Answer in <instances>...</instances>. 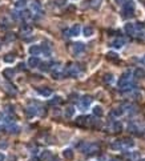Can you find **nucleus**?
I'll list each match as a JSON object with an SVG mask.
<instances>
[{
    "label": "nucleus",
    "instance_id": "obj_1",
    "mask_svg": "<svg viewBox=\"0 0 145 161\" xmlns=\"http://www.w3.org/2000/svg\"><path fill=\"white\" fill-rule=\"evenodd\" d=\"M117 85L120 87L121 89H136L134 84H132V72L131 71H126V72H124L123 75H121Z\"/></svg>",
    "mask_w": 145,
    "mask_h": 161
},
{
    "label": "nucleus",
    "instance_id": "obj_2",
    "mask_svg": "<svg viewBox=\"0 0 145 161\" xmlns=\"http://www.w3.org/2000/svg\"><path fill=\"white\" fill-rule=\"evenodd\" d=\"M77 147L80 148V150L84 155H93V153L99 152L100 149V145L96 142H84V144H80Z\"/></svg>",
    "mask_w": 145,
    "mask_h": 161
},
{
    "label": "nucleus",
    "instance_id": "obj_3",
    "mask_svg": "<svg viewBox=\"0 0 145 161\" xmlns=\"http://www.w3.org/2000/svg\"><path fill=\"white\" fill-rule=\"evenodd\" d=\"M65 76H71V77H79L81 73V65L79 64H69L67 68H64Z\"/></svg>",
    "mask_w": 145,
    "mask_h": 161
},
{
    "label": "nucleus",
    "instance_id": "obj_4",
    "mask_svg": "<svg viewBox=\"0 0 145 161\" xmlns=\"http://www.w3.org/2000/svg\"><path fill=\"white\" fill-rule=\"evenodd\" d=\"M134 8H136V4H134L133 0H126L125 3H124V6H123L124 17H131V16H133Z\"/></svg>",
    "mask_w": 145,
    "mask_h": 161
},
{
    "label": "nucleus",
    "instance_id": "obj_5",
    "mask_svg": "<svg viewBox=\"0 0 145 161\" xmlns=\"http://www.w3.org/2000/svg\"><path fill=\"white\" fill-rule=\"evenodd\" d=\"M51 73H52V77L56 79V80H59V79H63V77L65 76L64 68H63L60 64H53V65H52Z\"/></svg>",
    "mask_w": 145,
    "mask_h": 161
},
{
    "label": "nucleus",
    "instance_id": "obj_6",
    "mask_svg": "<svg viewBox=\"0 0 145 161\" xmlns=\"http://www.w3.org/2000/svg\"><path fill=\"white\" fill-rule=\"evenodd\" d=\"M91 104H92V97L88 96V95L83 96L79 100V108H80V110H87Z\"/></svg>",
    "mask_w": 145,
    "mask_h": 161
},
{
    "label": "nucleus",
    "instance_id": "obj_7",
    "mask_svg": "<svg viewBox=\"0 0 145 161\" xmlns=\"http://www.w3.org/2000/svg\"><path fill=\"white\" fill-rule=\"evenodd\" d=\"M85 51V45H84V43H75L72 44V53L75 55V56H79V55H81L83 52Z\"/></svg>",
    "mask_w": 145,
    "mask_h": 161
},
{
    "label": "nucleus",
    "instance_id": "obj_8",
    "mask_svg": "<svg viewBox=\"0 0 145 161\" xmlns=\"http://www.w3.org/2000/svg\"><path fill=\"white\" fill-rule=\"evenodd\" d=\"M28 52H30L31 56H39L40 53H43V49H41V45L39 44H33L28 48Z\"/></svg>",
    "mask_w": 145,
    "mask_h": 161
},
{
    "label": "nucleus",
    "instance_id": "obj_9",
    "mask_svg": "<svg viewBox=\"0 0 145 161\" xmlns=\"http://www.w3.org/2000/svg\"><path fill=\"white\" fill-rule=\"evenodd\" d=\"M124 31H125L128 35H131V36H136V32H137L136 24H133V23H126L125 27H124Z\"/></svg>",
    "mask_w": 145,
    "mask_h": 161
},
{
    "label": "nucleus",
    "instance_id": "obj_10",
    "mask_svg": "<svg viewBox=\"0 0 145 161\" xmlns=\"http://www.w3.org/2000/svg\"><path fill=\"white\" fill-rule=\"evenodd\" d=\"M32 32H33V28L31 27V25H28V24H24L22 27V30H20V33H22L23 38H28V36H31L32 35Z\"/></svg>",
    "mask_w": 145,
    "mask_h": 161
},
{
    "label": "nucleus",
    "instance_id": "obj_11",
    "mask_svg": "<svg viewBox=\"0 0 145 161\" xmlns=\"http://www.w3.org/2000/svg\"><path fill=\"white\" fill-rule=\"evenodd\" d=\"M124 45H125V40H124V39H121V38L115 39V40L110 43V47H113L115 49H121Z\"/></svg>",
    "mask_w": 145,
    "mask_h": 161
},
{
    "label": "nucleus",
    "instance_id": "obj_12",
    "mask_svg": "<svg viewBox=\"0 0 145 161\" xmlns=\"http://www.w3.org/2000/svg\"><path fill=\"white\" fill-rule=\"evenodd\" d=\"M6 129H7V132L11 133V134H17L20 131H22V128H20L17 124H15V123H12V124H9L8 126H6Z\"/></svg>",
    "mask_w": 145,
    "mask_h": 161
},
{
    "label": "nucleus",
    "instance_id": "obj_13",
    "mask_svg": "<svg viewBox=\"0 0 145 161\" xmlns=\"http://www.w3.org/2000/svg\"><path fill=\"white\" fill-rule=\"evenodd\" d=\"M53 153L51 152V150H43V152L40 153V161H51L52 158H53Z\"/></svg>",
    "mask_w": 145,
    "mask_h": 161
},
{
    "label": "nucleus",
    "instance_id": "obj_14",
    "mask_svg": "<svg viewBox=\"0 0 145 161\" xmlns=\"http://www.w3.org/2000/svg\"><path fill=\"white\" fill-rule=\"evenodd\" d=\"M40 59H39L38 56H31L30 59H28V67L31 68H39V65H40Z\"/></svg>",
    "mask_w": 145,
    "mask_h": 161
},
{
    "label": "nucleus",
    "instance_id": "obj_15",
    "mask_svg": "<svg viewBox=\"0 0 145 161\" xmlns=\"http://www.w3.org/2000/svg\"><path fill=\"white\" fill-rule=\"evenodd\" d=\"M25 113H27L28 117H35V116L39 113V109L35 107V105H28V107L25 108Z\"/></svg>",
    "mask_w": 145,
    "mask_h": 161
},
{
    "label": "nucleus",
    "instance_id": "obj_16",
    "mask_svg": "<svg viewBox=\"0 0 145 161\" xmlns=\"http://www.w3.org/2000/svg\"><path fill=\"white\" fill-rule=\"evenodd\" d=\"M3 89L6 92H8L9 95H17V89L15 88V85H12V84H9V83H4L3 84Z\"/></svg>",
    "mask_w": 145,
    "mask_h": 161
},
{
    "label": "nucleus",
    "instance_id": "obj_17",
    "mask_svg": "<svg viewBox=\"0 0 145 161\" xmlns=\"http://www.w3.org/2000/svg\"><path fill=\"white\" fill-rule=\"evenodd\" d=\"M120 141H121V145H123V150L124 149H129V148H133L134 147L133 140H131V139H124V140H120Z\"/></svg>",
    "mask_w": 145,
    "mask_h": 161
},
{
    "label": "nucleus",
    "instance_id": "obj_18",
    "mask_svg": "<svg viewBox=\"0 0 145 161\" xmlns=\"http://www.w3.org/2000/svg\"><path fill=\"white\" fill-rule=\"evenodd\" d=\"M80 32H81V27H80V24H75L72 28L69 30V36H79L80 35Z\"/></svg>",
    "mask_w": 145,
    "mask_h": 161
},
{
    "label": "nucleus",
    "instance_id": "obj_19",
    "mask_svg": "<svg viewBox=\"0 0 145 161\" xmlns=\"http://www.w3.org/2000/svg\"><path fill=\"white\" fill-rule=\"evenodd\" d=\"M31 9H32L33 14H38V15L43 14V11H41V6H40V3H38V1H33V3L31 4Z\"/></svg>",
    "mask_w": 145,
    "mask_h": 161
},
{
    "label": "nucleus",
    "instance_id": "obj_20",
    "mask_svg": "<svg viewBox=\"0 0 145 161\" xmlns=\"http://www.w3.org/2000/svg\"><path fill=\"white\" fill-rule=\"evenodd\" d=\"M123 108H124L125 112L129 113V115H134V113L137 112L136 105H133V104H125V105H123Z\"/></svg>",
    "mask_w": 145,
    "mask_h": 161
},
{
    "label": "nucleus",
    "instance_id": "obj_21",
    "mask_svg": "<svg viewBox=\"0 0 145 161\" xmlns=\"http://www.w3.org/2000/svg\"><path fill=\"white\" fill-rule=\"evenodd\" d=\"M93 33H95V30H93V27H91V25H87V27L83 28V35L85 36V38H91Z\"/></svg>",
    "mask_w": 145,
    "mask_h": 161
},
{
    "label": "nucleus",
    "instance_id": "obj_22",
    "mask_svg": "<svg viewBox=\"0 0 145 161\" xmlns=\"http://www.w3.org/2000/svg\"><path fill=\"white\" fill-rule=\"evenodd\" d=\"M3 76L7 79V80H11V79L15 76V71L12 69V68H6V69L3 71Z\"/></svg>",
    "mask_w": 145,
    "mask_h": 161
},
{
    "label": "nucleus",
    "instance_id": "obj_23",
    "mask_svg": "<svg viewBox=\"0 0 145 161\" xmlns=\"http://www.w3.org/2000/svg\"><path fill=\"white\" fill-rule=\"evenodd\" d=\"M38 93L43 97H49L52 95V91L49 88H38Z\"/></svg>",
    "mask_w": 145,
    "mask_h": 161
},
{
    "label": "nucleus",
    "instance_id": "obj_24",
    "mask_svg": "<svg viewBox=\"0 0 145 161\" xmlns=\"http://www.w3.org/2000/svg\"><path fill=\"white\" fill-rule=\"evenodd\" d=\"M63 156H64L65 160H72L73 156H75V153H73V150L71 149V148H67V149L63 150Z\"/></svg>",
    "mask_w": 145,
    "mask_h": 161
},
{
    "label": "nucleus",
    "instance_id": "obj_25",
    "mask_svg": "<svg viewBox=\"0 0 145 161\" xmlns=\"http://www.w3.org/2000/svg\"><path fill=\"white\" fill-rule=\"evenodd\" d=\"M39 69H40L41 72H48L49 69H52V67H51V63H48V61L40 63V65H39Z\"/></svg>",
    "mask_w": 145,
    "mask_h": 161
},
{
    "label": "nucleus",
    "instance_id": "obj_26",
    "mask_svg": "<svg viewBox=\"0 0 145 161\" xmlns=\"http://www.w3.org/2000/svg\"><path fill=\"white\" fill-rule=\"evenodd\" d=\"M145 76V71L142 69V68H137V69H134L133 72V77L134 79H142Z\"/></svg>",
    "mask_w": 145,
    "mask_h": 161
},
{
    "label": "nucleus",
    "instance_id": "obj_27",
    "mask_svg": "<svg viewBox=\"0 0 145 161\" xmlns=\"http://www.w3.org/2000/svg\"><path fill=\"white\" fill-rule=\"evenodd\" d=\"M25 7H27V0H17L16 3H15V8L20 9V11H23Z\"/></svg>",
    "mask_w": 145,
    "mask_h": 161
},
{
    "label": "nucleus",
    "instance_id": "obj_28",
    "mask_svg": "<svg viewBox=\"0 0 145 161\" xmlns=\"http://www.w3.org/2000/svg\"><path fill=\"white\" fill-rule=\"evenodd\" d=\"M92 112H93V115L96 116V117H101V116L104 115V110H102V108L100 107V105H96V107H93Z\"/></svg>",
    "mask_w": 145,
    "mask_h": 161
},
{
    "label": "nucleus",
    "instance_id": "obj_29",
    "mask_svg": "<svg viewBox=\"0 0 145 161\" xmlns=\"http://www.w3.org/2000/svg\"><path fill=\"white\" fill-rule=\"evenodd\" d=\"M64 115H65V117L67 118L73 117V116H75V108L73 107H67L65 108V110H64Z\"/></svg>",
    "mask_w": 145,
    "mask_h": 161
},
{
    "label": "nucleus",
    "instance_id": "obj_30",
    "mask_svg": "<svg viewBox=\"0 0 145 161\" xmlns=\"http://www.w3.org/2000/svg\"><path fill=\"white\" fill-rule=\"evenodd\" d=\"M124 113H125V110H124L123 107H117L112 110V115L115 116V117H120V116H123Z\"/></svg>",
    "mask_w": 145,
    "mask_h": 161
},
{
    "label": "nucleus",
    "instance_id": "obj_31",
    "mask_svg": "<svg viewBox=\"0 0 145 161\" xmlns=\"http://www.w3.org/2000/svg\"><path fill=\"white\" fill-rule=\"evenodd\" d=\"M3 61L7 63V64H14L16 61V56H14V55H6L3 57Z\"/></svg>",
    "mask_w": 145,
    "mask_h": 161
},
{
    "label": "nucleus",
    "instance_id": "obj_32",
    "mask_svg": "<svg viewBox=\"0 0 145 161\" xmlns=\"http://www.w3.org/2000/svg\"><path fill=\"white\" fill-rule=\"evenodd\" d=\"M41 49H43V53L45 55V56H51V45H47V44H41Z\"/></svg>",
    "mask_w": 145,
    "mask_h": 161
},
{
    "label": "nucleus",
    "instance_id": "obj_33",
    "mask_svg": "<svg viewBox=\"0 0 145 161\" xmlns=\"http://www.w3.org/2000/svg\"><path fill=\"white\" fill-rule=\"evenodd\" d=\"M112 129H113V132H121L123 131V124H121L120 121H115Z\"/></svg>",
    "mask_w": 145,
    "mask_h": 161
},
{
    "label": "nucleus",
    "instance_id": "obj_34",
    "mask_svg": "<svg viewBox=\"0 0 145 161\" xmlns=\"http://www.w3.org/2000/svg\"><path fill=\"white\" fill-rule=\"evenodd\" d=\"M61 103V97L60 96H55V97H52L51 100L48 101V104L49 105H57V104H60Z\"/></svg>",
    "mask_w": 145,
    "mask_h": 161
},
{
    "label": "nucleus",
    "instance_id": "obj_35",
    "mask_svg": "<svg viewBox=\"0 0 145 161\" xmlns=\"http://www.w3.org/2000/svg\"><path fill=\"white\" fill-rule=\"evenodd\" d=\"M102 80H104V83H105V84H112L115 79H113V75H110V73H107V75H104Z\"/></svg>",
    "mask_w": 145,
    "mask_h": 161
},
{
    "label": "nucleus",
    "instance_id": "obj_36",
    "mask_svg": "<svg viewBox=\"0 0 145 161\" xmlns=\"http://www.w3.org/2000/svg\"><path fill=\"white\" fill-rule=\"evenodd\" d=\"M55 4L57 7H64L67 6V0H55Z\"/></svg>",
    "mask_w": 145,
    "mask_h": 161
},
{
    "label": "nucleus",
    "instance_id": "obj_37",
    "mask_svg": "<svg viewBox=\"0 0 145 161\" xmlns=\"http://www.w3.org/2000/svg\"><path fill=\"white\" fill-rule=\"evenodd\" d=\"M28 148H30V153H31V155L35 156L36 153H38V147H36V145H30Z\"/></svg>",
    "mask_w": 145,
    "mask_h": 161
},
{
    "label": "nucleus",
    "instance_id": "obj_38",
    "mask_svg": "<svg viewBox=\"0 0 145 161\" xmlns=\"http://www.w3.org/2000/svg\"><path fill=\"white\" fill-rule=\"evenodd\" d=\"M107 56H108V59H110V60H117V53H115V52H108Z\"/></svg>",
    "mask_w": 145,
    "mask_h": 161
},
{
    "label": "nucleus",
    "instance_id": "obj_39",
    "mask_svg": "<svg viewBox=\"0 0 145 161\" xmlns=\"http://www.w3.org/2000/svg\"><path fill=\"white\" fill-rule=\"evenodd\" d=\"M15 39H16V36H15L14 33H8V35L6 36V41H14Z\"/></svg>",
    "mask_w": 145,
    "mask_h": 161
},
{
    "label": "nucleus",
    "instance_id": "obj_40",
    "mask_svg": "<svg viewBox=\"0 0 145 161\" xmlns=\"http://www.w3.org/2000/svg\"><path fill=\"white\" fill-rule=\"evenodd\" d=\"M4 118H6V115L0 112V128H1V126H4Z\"/></svg>",
    "mask_w": 145,
    "mask_h": 161
},
{
    "label": "nucleus",
    "instance_id": "obj_41",
    "mask_svg": "<svg viewBox=\"0 0 145 161\" xmlns=\"http://www.w3.org/2000/svg\"><path fill=\"white\" fill-rule=\"evenodd\" d=\"M69 99H71V100L79 99V95H77V93H71V95H69Z\"/></svg>",
    "mask_w": 145,
    "mask_h": 161
},
{
    "label": "nucleus",
    "instance_id": "obj_42",
    "mask_svg": "<svg viewBox=\"0 0 145 161\" xmlns=\"http://www.w3.org/2000/svg\"><path fill=\"white\" fill-rule=\"evenodd\" d=\"M125 1H126V0H116V3H117L118 6H121V7L124 6V3H125Z\"/></svg>",
    "mask_w": 145,
    "mask_h": 161
},
{
    "label": "nucleus",
    "instance_id": "obj_43",
    "mask_svg": "<svg viewBox=\"0 0 145 161\" xmlns=\"http://www.w3.org/2000/svg\"><path fill=\"white\" fill-rule=\"evenodd\" d=\"M6 160V155L3 152H0V161H4Z\"/></svg>",
    "mask_w": 145,
    "mask_h": 161
},
{
    "label": "nucleus",
    "instance_id": "obj_44",
    "mask_svg": "<svg viewBox=\"0 0 145 161\" xmlns=\"http://www.w3.org/2000/svg\"><path fill=\"white\" fill-rule=\"evenodd\" d=\"M140 63H141L142 65H145V55H144V56L141 57V59H140Z\"/></svg>",
    "mask_w": 145,
    "mask_h": 161
},
{
    "label": "nucleus",
    "instance_id": "obj_45",
    "mask_svg": "<svg viewBox=\"0 0 145 161\" xmlns=\"http://www.w3.org/2000/svg\"><path fill=\"white\" fill-rule=\"evenodd\" d=\"M19 69H25L24 63H20V64H19Z\"/></svg>",
    "mask_w": 145,
    "mask_h": 161
},
{
    "label": "nucleus",
    "instance_id": "obj_46",
    "mask_svg": "<svg viewBox=\"0 0 145 161\" xmlns=\"http://www.w3.org/2000/svg\"><path fill=\"white\" fill-rule=\"evenodd\" d=\"M109 161H120V160H118V158H110Z\"/></svg>",
    "mask_w": 145,
    "mask_h": 161
},
{
    "label": "nucleus",
    "instance_id": "obj_47",
    "mask_svg": "<svg viewBox=\"0 0 145 161\" xmlns=\"http://www.w3.org/2000/svg\"><path fill=\"white\" fill-rule=\"evenodd\" d=\"M51 161H59V158H57V157H53Z\"/></svg>",
    "mask_w": 145,
    "mask_h": 161
},
{
    "label": "nucleus",
    "instance_id": "obj_48",
    "mask_svg": "<svg viewBox=\"0 0 145 161\" xmlns=\"http://www.w3.org/2000/svg\"><path fill=\"white\" fill-rule=\"evenodd\" d=\"M140 161H145V158H142V160H140Z\"/></svg>",
    "mask_w": 145,
    "mask_h": 161
},
{
    "label": "nucleus",
    "instance_id": "obj_49",
    "mask_svg": "<svg viewBox=\"0 0 145 161\" xmlns=\"http://www.w3.org/2000/svg\"><path fill=\"white\" fill-rule=\"evenodd\" d=\"M0 47H1V44H0Z\"/></svg>",
    "mask_w": 145,
    "mask_h": 161
}]
</instances>
